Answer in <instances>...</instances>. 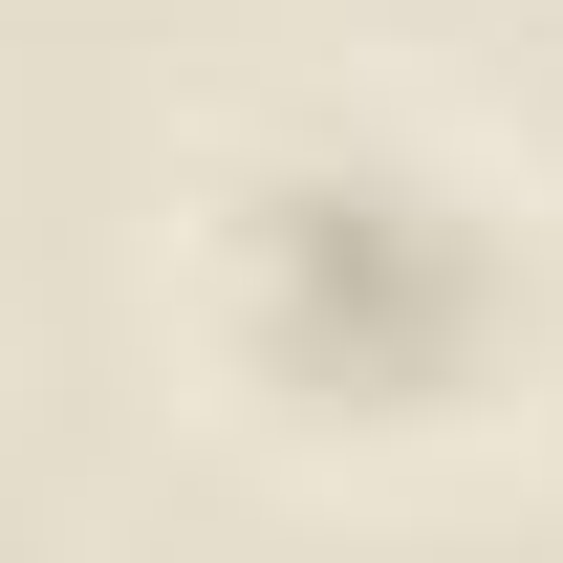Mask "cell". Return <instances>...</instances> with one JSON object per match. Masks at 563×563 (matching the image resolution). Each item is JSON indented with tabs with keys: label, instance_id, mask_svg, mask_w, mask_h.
Listing matches in <instances>:
<instances>
[{
	"label": "cell",
	"instance_id": "cell-1",
	"mask_svg": "<svg viewBox=\"0 0 563 563\" xmlns=\"http://www.w3.org/2000/svg\"><path fill=\"white\" fill-rule=\"evenodd\" d=\"M217 282H239V368L282 412H368V433L477 412L498 303H520L498 217L455 174H412V152H282V174H239L217 196Z\"/></svg>",
	"mask_w": 563,
	"mask_h": 563
}]
</instances>
